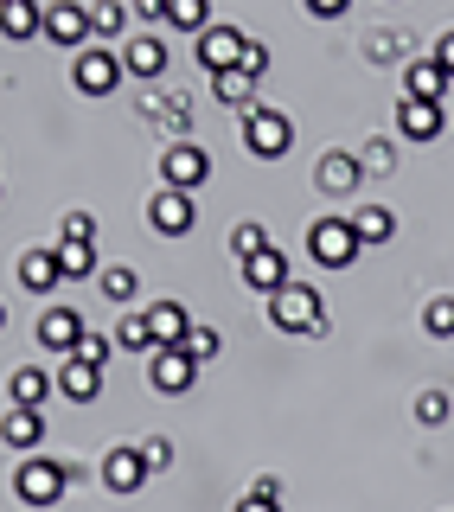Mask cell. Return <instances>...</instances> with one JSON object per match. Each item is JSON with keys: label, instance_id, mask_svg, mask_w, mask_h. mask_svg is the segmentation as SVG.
<instances>
[{"label": "cell", "instance_id": "cell-33", "mask_svg": "<svg viewBox=\"0 0 454 512\" xmlns=\"http://www.w3.org/2000/svg\"><path fill=\"white\" fill-rule=\"evenodd\" d=\"M448 391H423V397H416V423H423V429H442L448 423Z\"/></svg>", "mask_w": 454, "mask_h": 512}, {"label": "cell", "instance_id": "cell-6", "mask_svg": "<svg viewBox=\"0 0 454 512\" xmlns=\"http://www.w3.org/2000/svg\"><path fill=\"white\" fill-rule=\"evenodd\" d=\"M205 180H212V154H205L199 141H173V148L160 154V186H173V192H199Z\"/></svg>", "mask_w": 454, "mask_h": 512}, {"label": "cell", "instance_id": "cell-2", "mask_svg": "<svg viewBox=\"0 0 454 512\" xmlns=\"http://www.w3.org/2000/svg\"><path fill=\"white\" fill-rule=\"evenodd\" d=\"M365 250V237L352 231V218H314L307 224V256H314L320 269H352Z\"/></svg>", "mask_w": 454, "mask_h": 512}, {"label": "cell", "instance_id": "cell-35", "mask_svg": "<svg viewBox=\"0 0 454 512\" xmlns=\"http://www.w3.org/2000/svg\"><path fill=\"white\" fill-rule=\"evenodd\" d=\"M359 160H365V173H397V148H391V141H371Z\"/></svg>", "mask_w": 454, "mask_h": 512}, {"label": "cell", "instance_id": "cell-5", "mask_svg": "<svg viewBox=\"0 0 454 512\" xmlns=\"http://www.w3.org/2000/svg\"><path fill=\"white\" fill-rule=\"evenodd\" d=\"M128 77V64L109 52V45H84V52L71 58V84L84 96H116V84Z\"/></svg>", "mask_w": 454, "mask_h": 512}, {"label": "cell", "instance_id": "cell-10", "mask_svg": "<svg viewBox=\"0 0 454 512\" xmlns=\"http://www.w3.org/2000/svg\"><path fill=\"white\" fill-rule=\"evenodd\" d=\"M243 45H250V39H243L237 26H205L199 45H192V58H199L205 71L218 77V71H237V64H243Z\"/></svg>", "mask_w": 454, "mask_h": 512}, {"label": "cell", "instance_id": "cell-11", "mask_svg": "<svg viewBox=\"0 0 454 512\" xmlns=\"http://www.w3.org/2000/svg\"><path fill=\"white\" fill-rule=\"evenodd\" d=\"M314 186L327 192V199H352V192L365 186V160H359V154H346V148H333V154L314 167Z\"/></svg>", "mask_w": 454, "mask_h": 512}, {"label": "cell", "instance_id": "cell-8", "mask_svg": "<svg viewBox=\"0 0 454 512\" xmlns=\"http://www.w3.org/2000/svg\"><path fill=\"white\" fill-rule=\"evenodd\" d=\"M148 224L160 237H186L192 224H199V199L192 192H173V186H160L154 199H148Z\"/></svg>", "mask_w": 454, "mask_h": 512}, {"label": "cell", "instance_id": "cell-41", "mask_svg": "<svg viewBox=\"0 0 454 512\" xmlns=\"http://www.w3.org/2000/svg\"><path fill=\"white\" fill-rule=\"evenodd\" d=\"M243 71H250V77H263V71H269V45H263V39L243 45Z\"/></svg>", "mask_w": 454, "mask_h": 512}, {"label": "cell", "instance_id": "cell-18", "mask_svg": "<svg viewBox=\"0 0 454 512\" xmlns=\"http://www.w3.org/2000/svg\"><path fill=\"white\" fill-rule=\"evenodd\" d=\"M448 84H454V77H448L435 58L403 64V96H423V103H448Z\"/></svg>", "mask_w": 454, "mask_h": 512}, {"label": "cell", "instance_id": "cell-13", "mask_svg": "<svg viewBox=\"0 0 454 512\" xmlns=\"http://www.w3.org/2000/svg\"><path fill=\"white\" fill-rule=\"evenodd\" d=\"M84 333L90 327H84V314H77V308H45L39 314V346L45 352H64V359H71V352L84 346Z\"/></svg>", "mask_w": 454, "mask_h": 512}, {"label": "cell", "instance_id": "cell-9", "mask_svg": "<svg viewBox=\"0 0 454 512\" xmlns=\"http://www.w3.org/2000/svg\"><path fill=\"white\" fill-rule=\"evenodd\" d=\"M45 39H52V45H71V52H84V45L96 39L90 7H77V0H52V7H45Z\"/></svg>", "mask_w": 454, "mask_h": 512}, {"label": "cell", "instance_id": "cell-22", "mask_svg": "<svg viewBox=\"0 0 454 512\" xmlns=\"http://www.w3.org/2000/svg\"><path fill=\"white\" fill-rule=\"evenodd\" d=\"M0 436H7V448H39L45 442V410H20V404H7V429H0Z\"/></svg>", "mask_w": 454, "mask_h": 512}, {"label": "cell", "instance_id": "cell-16", "mask_svg": "<svg viewBox=\"0 0 454 512\" xmlns=\"http://www.w3.org/2000/svg\"><path fill=\"white\" fill-rule=\"evenodd\" d=\"M243 282H250L256 295H282V288L295 282V269H288V256L269 244L263 256H250V263H243Z\"/></svg>", "mask_w": 454, "mask_h": 512}, {"label": "cell", "instance_id": "cell-44", "mask_svg": "<svg viewBox=\"0 0 454 512\" xmlns=\"http://www.w3.org/2000/svg\"><path fill=\"white\" fill-rule=\"evenodd\" d=\"M435 64H442V71L454 77V32H442V45H435Z\"/></svg>", "mask_w": 454, "mask_h": 512}, {"label": "cell", "instance_id": "cell-46", "mask_svg": "<svg viewBox=\"0 0 454 512\" xmlns=\"http://www.w3.org/2000/svg\"><path fill=\"white\" fill-rule=\"evenodd\" d=\"M448 116H454V109H448Z\"/></svg>", "mask_w": 454, "mask_h": 512}, {"label": "cell", "instance_id": "cell-7", "mask_svg": "<svg viewBox=\"0 0 454 512\" xmlns=\"http://www.w3.org/2000/svg\"><path fill=\"white\" fill-rule=\"evenodd\" d=\"M148 384L160 397H186L192 384H199V359H192L186 346H160L154 359H148Z\"/></svg>", "mask_w": 454, "mask_h": 512}, {"label": "cell", "instance_id": "cell-29", "mask_svg": "<svg viewBox=\"0 0 454 512\" xmlns=\"http://www.w3.org/2000/svg\"><path fill=\"white\" fill-rule=\"evenodd\" d=\"M7 39H32V32H45V13L32 7V0H7Z\"/></svg>", "mask_w": 454, "mask_h": 512}, {"label": "cell", "instance_id": "cell-14", "mask_svg": "<svg viewBox=\"0 0 454 512\" xmlns=\"http://www.w3.org/2000/svg\"><path fill=\"white\" fill-rule=\"evenodd\" d=\"M148 455H141V448H109V455H103V487L109 493H141V487H148Z\"/></svg>", "mask_w": 454, "mask_h": 512}, {"label": "cell", "instance_id": "cell-12", "mask_svg": "<svg viewBox=\"0 0 454 512\" xmlns=\"http://www.w3.org/2000/svg\"><path fill=\"white\" fill-rule=\"evenodd\" d=\"M448 103H423V96H403V109H397V135L403 141H435L448 128Z\"/></svg>", "mask_w": 454, "mask_h": 512}, {"label": "cell", "instance_id": "cell-23", "mask_svg": "<svg viewBox=\"0 0 454 512\" xmlns=\"http://www.w3.org/2000/svg\"><path fill=\"white\" fill-rule=\"evenodd\" d=\"M352 231L365 237V250H378V244L397 237V212H391V205H359V212H352Z\"/></svg>", "mask_w": 454, "mask_h": 512}, {"label": "cell", "instance_id": "cell-34", "mask_svg": "<svg viewBox=\"0 0 454 512\" xmlns=\"http://www.w3.org/2000/svg\"><path fill=\"white\" fill-rule=\"evenodd\" d=\"M218 327H199V320H192V333H186V352H192V359H199V365H212L218 359Z\"/></svg>", "mask_w": 454, "mask_h": 512}, {"label": "cell", "instance_id": "cell-24", "mask_svg": "<svg viewBox=\"0 0 454 512\" xmlns=\"http://www.w3.org/2000/svg\"><path fill=\"white\" fill-rule=\"evenodd\" d=\"M256 84H263V77H250L243 64H237V71H218V77H212V90H218L224 109H256Z\"/></svg>", "mask_w": 454, "mask_h": 512}, {"label": "cell", "instance_id": "cell-30", "mask_svg": "<svg viewBox=\"0 0 454 512\" xmlns=\"http://www.w3.org/2000/svg\"><path fill=\"white\" fill-rule=\"evenodd\" d=\"M96 288H103V301H116V308H128V301H135V288H141V276L135 269H103V276H96Z\"/></svg>", "mask_w": 454, "mask_h": 512}, {"label": "cell", "instance_id": "cell-17", "mask_svg": "<svg viewBox=\"0 0 454 512\" xmlns=\"http://www.w3.org/2000/svg\"><path fill=\"white\" fill-rule=\"evenodd\" d=\"M122 64H128V77L154 84V77L167 71V39H154V32H135V39H128V52H122Z\"/></svg>", "mask_w": 454, "mask_h": 512}, {"label": "cell", "instance_id": "cell-43", "mask_svg": "<svg viewBox=\"0 0 454 512\" xmlns=\"http://www.w3.org/2000/svg\"><path fill=\"white\" fill-rule=\"evenodd\" d=\"M237 512H282V500H263V493H243Z\"/></svg>", "mask_w": 454, "mask_h": 512}, {"label": "cell", "instance_id": "cell-20", "mask_svg": "<svg viewBox=\"0 0 454 512\" xmlns=\"http://www.w3.org/2000/svg\"><path fill=\"white\" fill-rule=\"evenodd\" d=\"M58 282H64L58 250H26V256H20V288H32V295H52Z\"/></svg>", "mask_w": 454, "mask_h": 512}, {"label": "cell", "instance_id": "cell-28", "mask_svg": "<svg viewBox=\"0 0 454 512\" xmlns=\"http://www.w3.org/2000/svg\"><path fill=\"white\" fill-rule=\"evenodd\" d=\"M269 250V231L256 218H243V224H231V256L237 263H250V256H263Z\"/></svg>", "mask_w": 454, "mask_h": 512}, {"label": "cell", "instance_id": "cell-42", "mask_svg": "<svg viewBox=\"0 0 454 512\" xmlns=\"http://www.w3.org/2000/svg\"><path fill=\"white\" fill-rule=\"evenodd\" d=\"M307 13L314 20H339V13H352V0H307Z\"/></svg>", "mask_w": 454, "mask_h": 512}, {"label": "cell", "instance_id": "cell-38", "mask_svg": "<svg viewBox=\"0 0 454 512\" xmlns=\"http://www.w3.org/2000/svg\"><path fill=\"white\" fill-rule=\"evenodd\" d=\"M109 352H116V340H109V333H84L77 359H90V365H109Z\"/></svg>", "mask_w": 454, "mask_h": 512}, {"label": "cell", "instance_id": "cell-3", "mask_svg": "<svg viewBox=\"0 0 454 512\" xmlns=\"http://www.w3.org/2000/svg\"><path fill=\"white\" fill-rule=\"evenodd\" d=\"M243 148L256 160H282L295 148V116H282V109H269V103L243 109Z\"/></svg>", "mask_w": 454, "mask_h": 512}, {"label": "cell", "instance_id": "cell-32", "mask_svg": "<svg viewBox=\"0 0 454 512\" xmlns=\"http://www.w3.org/2000/svg\"><path fill=\"white\" fill-rule=\"evenodd\" d=\"M423 327H429V340H454V301L448 295H435L423 308Z\"/></svg>", "mask_w": 454, "mask_h": 512}, {"label": "cell", "instance_id": "cell-31", "mask_svg": "<svg viewBox=\"0 0 454 512\" xmlns=\"http://www.w3.org/2000/svg\"><path fill=\"white\" fill-rule=\"evenodd\" d=\"M90 26H96V39H116V32L128 26V0H96V7H90Z\"/></svg>", "mask_w": 454, "mask_h": 512}, {"label": "cell", "instance_id": "cell-21", "mask_svg": "<svg viewBox=\"0 0 454 512\" xmlns=\"http://www.w3.org/2000/svg\"><path fill=\"white\" fill-rule=\"evenodd\" d=\"M141 314H148V327H154V340H160V346H186L192 314L180 308V301H154V308H141Z\"/></svg>", "mask_w": 454, "mask_h": 512}, {"label": "cell", "instance_id": "cell-40", "mask_svg": "<svg viewBox=\"0 0 454 512\" xmlns=\"http://www.w3.org/2000/svg\"><path fill=\"white\" fill-rule=\"evenodd\" d=\"M141 455H148V468L160 474V468L173 461V442H167V436H148V442H141Z\"/></svg>", "mask_w": 454, "mask_h": 512}, {"label": "cell", "instance_id": "cell-39", "mask_svg": "<svg viewBox=\"0 0 454 512\" xmlns=\"http://www.w3.org/2000/svg\"><path fill=\"white\" fill-rule=\"evenodd\" d=\"M160 122H167L173 135L186 141V128H192V96H173V109H167V116H160Z\"/></svg>", "mask_w": 454, "mask_h": 512}, {"label": "cell", "instance_id": "cell-27", "mask_svg": "<svg viewBox=\"0 0 454 512\" xmlns=\"http://www.w3.org/2000/svg\"><path fill=\"white\" fill-rule=\"evenodd\" d=\"M116 346H122V352H148V359H154V352H160V340H154L148 314H128L122 327H116Z\"/></svg>", "mask_w": 454, "mask_h": 512}, {"label": "cell", "instance_id": "cell-37", "mask_svg": "<svg viewBox=\"0 0 454 512\" xmlns=\"http://www.w3.org/2000/svg\"><path fill=\"white\" fill-rule=\"evenodd\" d=\"M64 237H71V244H96V218L90 212H64Z\"/></svg>", "mask_w": 454, "mask_h": 512}, {"label": "cell", "instance_id": "cell-1", "mask_svg": "<svg viewBox=\"0 0 454 512\" xmlns=\"http://www.w3.org/2000/svg\"><path fill=\"white\" fill-rule=\"evenodd\" d=\"M269 327H275V333H301V340H320V333H327L320 288H314V282H288L282 295H269Z\"/></svg>", "mask_w": 454, "mask_h": 512}, {"label": "cell", "instance_id": "cell-25", "mask_svg": "<svg viewBox=\"0 0 454 512\" xmlns=\"http://www.w3.org/2000/svg\"><path fill=\"white\" fill-rule=\"evenodd\" d=\"M58 263H64V282L103 276V269H96V244H71V237H58Z\"/></svg>", "mask_w": 454, "mask_h": 512}, {"label": "cell", "instance_id": "cell-15", "mask_svg": "<svg viewBox=\"0 0 454 512\" xmlns=\"http://www.w3.org/2000/svg\"><path fill=\"white\" fill-rule=\"evenodd\" d=\"M58 391L71 397V404H96V397H103V365H90V359H64L58 365Z\"/></svg>", "mask_w": 454, "mask_h": 512}, {"label": "cell", "instance_id": "cell-45", "mask_svg": "<svg viewBox=\"0 0 454 512\" xmlns=\"http://www.w3.org/2000/svg\"><path fill=\"white\" fill-rule=\"evenodd\" d=\"M128 7H135V0H128Z\"/></svg>", "mask_w": 454, "mask_h": 512}, {"label": "cell", "instance_id": "cell-4", "mask_svg": "<svg viewBox=\"0 0 454 512\" xmlns=\"http://www.w3.org/2000/svg\"><path fill=\"white\" fill-rule=\"evenodd\" d=\"M64 487H71V468H64V461H20V468H13V500H26V506H58L64 500Z\"/></svg>", "mask_w": 454, "mask_h": 512}, {"label": "cell", "instance_id": "cell-19", "mask_svg": "<svg viewBox=\"0 0 454 512\" xmlns=\"http://www.w3.org/2000/svg\"><path fill=\"white\" fill-rule=\"evenodd\" d=\"M58 391V378L52 372H39V365H20V372L7 378V404H20V410H45V397Z\"/></svg>", "mask_w": 454, "mask_h": 512}, {"label": "cell", "instance_id": "cell-36", "mask_svg": "<svg viewBox=\"0 0 454 512\" xmlns=\"http://www.w3.org/2000/svg\"><path fill=\"white\" fill-rule=\"evenodd\" d=\"M365 52L378 58V64H397V58H403V39H391V32H371V39H365Z\"/></svg>", "mask_w": 454, "mask_h": 512}, {"label": "cell", "instance_id": "cell-26", "mask_svg": "<svg viewBox=\"0 0 454 512\" xmlns=\"http://www.w3.org/2000/svg\"><path fill=\"white\" fill-rule=\"evenodd\" d=\"M167 26H173V32H192V39H199V32L212 26V0H167Z\"/></svg>", "mask_w": 454, "mask_h": 512}]
</instances>
